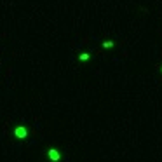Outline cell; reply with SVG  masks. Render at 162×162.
Instances as JSON below:
<instances>
[{
	"label": "cell",
	"mask_w": 162,
	"mask_h": 162,
	"mask_svg": "<svg viewBox=\"0 0 162 162\" xmlns=\"http://www.w3.org/2000/svg\"><path fill=\"white\" fill-rule=\"evenodd\" d=\"M14 134L18 136V138H26V134H28V131H26V127H23V126H19L14 129Z\"/></svg>",
	"instance_id": "cell-1"
},
{
	"label": "cell",
	"mask_w": 162,
	"mask_h": 162,
	"mask_svg": "<svg viewBox=\"0 0 162 162\" xmlns=\"http://www.w3.org/2000/svg\"><path fill=\"white\" fill-rule=\"evenodd\" d=\"M47 155H49V159H51V161H54V162L59 161V152H58V150H54V148H51V150L47 152Z\"/></svg>",
	"instance_id": "cell-2"
},
{
	"label": "cell",
	"mask_w": 162,
	"mask_h": 162,
	"mask_svg": "<svg viewBox=\"0 0 162 162\" xmlns=\"http://www.w3.org/2000/svg\"><path fill=\"white\" fill-rule=\"evenodd\" d=\"M87 59H89V54H87V53L80 54V61H87Z\"/></svg>",
	"instance_id": "cell-3"
},
{
	"label": "cell",
	"mask_w": 162,
	"mask_h": 162,
	"mask_svg": "<svg viewBox=\"0 0 162 162\" xmlns=\"http://www.w3.org/2000/svg\"><path fill=\"white\" fill-rule=\"evenodd\" d=\"M103 47H107V49L113 47V42H112V40H108V42H103Z\"/></svg>",
	"instance_id": "cell-4"
}]
</instances>
